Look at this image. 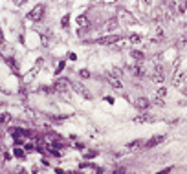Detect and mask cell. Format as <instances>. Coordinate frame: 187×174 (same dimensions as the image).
<instances>
[{
    "mask_svg": "<svg viewBox=\"0 0 187 174\" xmlns=\"http://www.w3.org/2000/svg\"><path fill=\"white\" fill-rule=\"evenodd\" d=\"M134 106L138 108V110H147V108L150 106V101L147 99V97H138V99L134 101Z\"/></svg>",
    "mask_w": 187,
    "mask_h": 174,
    "instance_id": "8",
    "label": "cell"
},
{
    "mask_svg": "<svg viewBox=\"0 0 187 174\" xmlns=\"http://www.w3.org/2000/svg\"><path fill=\"white\" fill-rule=\"evenodd\" d=\"M156 37H160V39L163 37V29H161V28H158V29H156Z\"/></svg>",
    "mask_w": 187,
    "mask_h": 174,
    "instance_id": "27",
    "label": "cell"
},
{
    "mask_svg": "<svg viewBox=\"0 0 187 174\" xmlns=\"http://www.w3.org/2000/svg\"><path fill=\"white\" fill-rule=\"evenodd\" d=\"M106 79H108V83L112 84L116 90H121V88H123V84H121V81H119L117 77H114V75H108V73H106Z\"/></svg>",
    "mask_w": 187,
    "mask_h": 174,
    "instance_id": "13",
    "label": "cell"
},
{
    "mask_svg": "<svg viewBox=\"0 0 187 174\" xmlns=\"http://www.w3.org/2000/svg\"><path fill=\"white\" fill-rule=\"evenodd\" d=\"M134 121L136 123H154V121H156V117L150 116V114H141V116L134 117Z\"/></svg>",
    "mask_w": 187,
    "mask_h": 174,
    "instance_id": "9",
    "label": "cell"
},
{
    "mask_svg": "<svg viewBox=\"0 0 187 174\" xmlns=\"http://www.w3.org/2000/svg\"><path fill=\"white\" fill-rule=\"evenodd\" d=\"M68 24H70V15H64L62 20H61V26L62 28H68Z\"/></svg>",
    "mask_w": 187,
    "mask_h": 174,
    "instance_id": "17",
    "label": "cell"
},
{
    "mask_svg": "<svg viewBox=\"0 0 187 174\" xmlns=\"http://www.w3.org/2000/svg\"><path fill=\"white\" fill-rule=\"evenodd\" d=\"M79 75H81V77H84V79H88V77H90V72H88V70H81Z\"/></svg>",
    "mask_w": 187,
    "mask_h": 174,
    "instance_id": "25",
    "label": "cell"
},
{
    "mask_svg": "<svg viewBox=\"0 0 187 174\" xmlns=\"http://www.w3.org/2000/svg\"><path fill=\"white\" fill-rule=\"evenodd\" d=\"M101 4H112V2H116V0H99Z\"/></svg>",
    "mask_w": 187,
    "mask_h": 174,
    "instance_id": "28",
    "label": "cell"
},
{
    "mask_svg": "<svg viewBox=\"0 0 187 174\" xmlns=\"http://www.w3.org/2000/svg\"><path fill=\"white\" fill-rule=\"evenodd\" d=\"M119 35H108V37H101V39H95L92 42H95V44H116V42H119Z\"/></svg>",
    "mask_w": 187,
    "mask_h": 174,
    "instance_id": "3",
    "label": "cell"
},
{
    "mask_svg": "<svg viewBox=\"0 0 187 174\" xmlns=\"http://www.w3.org/2000/svg\"><path fill=\"white\" fill-rule=\"evenodd\" d=\"M141 2H143V4H147V6H150V4H152V0H141Z\"/></svg>",
    "mask_w": 187,
    "mask_h": 174,
    "instance_id": "29",
    "label": "cell"
},
{
    "mask_svg": "<svg viewBox=\"0 0 187 174\" xmlns=\"http://www.w3.org/2000/svg\"><path fill=\"white\" fill-rule=\"evenodd\" d=\"M165 139V136H152L147 143H145V148H152V147H156V145H160L161 141Z\"/></svg>",
    "mask_w": 187,
    "mask_h": 174,
    "instance_id": "10",
    "label": "cell"
},
{
    "mask_svg": "<svg viewBox=\"0 0 187 174\" xmlns=\"http://www.w3.org/2000/svg\"><path fill=\"white\" fill-rule=\"evenodd\" d=\"M165 94H167V90H165V88H160V90L156 92V97H161V99H163V97H165Z\"/></svg>",
    "mask_w": 187,
    "mask_h": 174,
    "instance_id": "21",
    "label": "cell"
},
{
    "mask_svg": "<svg viewBox=\"0 0 187 174\" xmlns=\"http://www.w3.org/2000/svg\"><path fill=\"white\" fill-rule=\"evenodd\" d=\"M72 86L75 88V92H77V94L84 97V99H92V94L88 92V88H86V86H83V84H79V83H73Z\"/></svg>",
    "mask_w": 187,
    "mask_h": 174,
    "instance_id": "4",
    "label": "cell"
},
{
    "mask_svg": "<svg viewBox=\"0 0 187 174\" xmlns=\"http://www.w3.org/2000/svg\"><path fill=\"white\" fill-rule=\"evenodd\" d=\"M143 147H145V141H143V139H134V141H130V143H127L128 150H139Z\"/></svg>",
    "mask_w": 187,
    "mask_h": 174,
    "instance_id": "11",
    "label": "cell"
},
{
    "mask_svg": "<svg viewBox=\"0 0 187 174\" xmlns=\"http://www.w3.org/2000/svg\"><path fill=\"white\" fill-rule=\"evenodd\" d=\"M182 92H183V95H187V84L183 86V90H182Z\"/></svg>",
    "mask_w": 187,
    "mask_h": 174,
    "instance_id": "32",
    "label": "cell"
},
{
    "mask_svg": "<svg viewBox=\"0 0 187 174\" xmlns=\"http://www.w3.org/2000/svg\"><path fill=\"white\" fill-rule=\"evenodd\" d=\"M15 156L17 158H24V150H22V148H15Z\"/></svg>",
    "mask_w": 187,
    "mask_h": 174,
    "instance_id": "24",
    "label": "cell"
},
{
    "mask_svg": "<svg viewBox=\"0 0 187 174\" xmlns=\"http://www.w3.org/2000/svg\"><path fill=\"white\" fill-rule=\"evenodd\" d=\"M130 57L134 59L136 62H143V61H145V53L139 51V50H130Z\"/></svg>",
    "mask_w": 187,
    "mask_h": 174,
    "instance_id": "12",
    "label": "cell"
},
{
    "mask_svg": "<svg viewBox=\"0 0 187 174\" xmlns=\"http://www.w3.org/2000/svg\"><path fill=\"white\" fill-rule=\"evenodd\" d=\"M0 150H2V147H0Z\"/></svg>",
    "mask_w": 187,
    "mask_h": 174,
    "instance_id": "33",
    "label": "cell"
},
{
    "mask_svg": "<svg viewBox=\"0 0 187 174\" xmlns=\"http://www.w3.org/2000/svg\"><path fill=\"white\" fill-rule=\"evenodd\" d=\"M128 72L134 75V77H143V75H145V68H143L141 64H130Z\"/></svg>",
    "mask_w": 187,
    "mask_h": 174,
    "instance_id": "6",
    "label": "cell"
},
{
    "mask_svg": "<svg viewBox=\"0 0 187 174\" xmlns=\"http://www.w3.org/2000/svg\"><path fill=\"white\" fill-rule=\"evenodd\" d=\"M128 42H130V44H139V42H141V37H139V35H132V37H128Z\"/></svg>",
    "mask_w": 187,
    "mask_h": 174,
    "instance_id": "15",
    "label": "cell"
},
{
    "mask_svg": "<svg viewBox=\"0 0 187 174\" xmlns=\"http://www.w3.org/2000/svg\"><path fill=\"white\" fill-rule=\"evenodd\" d=\"M9 119H11V117H9L7 114H0V125H4V123H7V121H9Z\"/></svg>",
    "mask_w": 187,
    "mask_h": 174,
    "instance_id": "20",
    "label": "cell"
},
{
    "mask_svg": "<svg viewBox=\"0 0 187 174\" xmlns=\"http://www.w3.org/2000/svg\"><path fill=\"white\" fill-rule=\"evenodd\" d=\"M185 79H187V75L183 73V72H178L172 77V86H176V88H180V86H183V83H185Z\"/></svg>",
    "mask_w": 187,
    "mask_h": 174,
    "instance_id": "7",
    "label": "cell"
},
{
    "mask_svg": "<svg viewBox=\"0 0 187 174\" xmlns=\"http://www.w3.org/2000/svg\"><path fill=\"white\" fill-rule=\"evenodd\" d=\"M13 2H15V4H18V6H20V4H24V0H13Z\"/></svg>",
    "mask_w": 187,
    "mask_h": 174,
    "instance_id": "31",
    "label": "cell"
},
{
    "mask_svg": "<svg viewBox=\"0 0 187 174\" xmlns=\"http://www.w3.org/2000/svg\"><path fill=\"white\" fill-rule=\"evenodd\" d=\"M185 11H187V0H183L180 4V13H185Z\"/></svg>",
    "mask_w": 187,
    "mask_h": 174,
    "instance_id": "23",
    "label": "cell"
},
{
    "mask_svg": "<svg viewBox=\"0 0 187 174\" xmlns=\"http://www.w3.org/2000/svg\"><path fill=\"white\" fill-rule=\"evenodd\" d=\"M0 44H4V35H2V31H0Z\"/></svg>",
    "mask_w": 187,
    "mask_h": 174,
    "instance_id": "30",
    "label": "cell"
},
{
    "mask_svg": "<svg viewBox=\"0 0 187 174\" xmlns=\"http://www.w3.org/2000/svg\"><path fill=\"white\" fill-rule=\"evenodd\" d=\"M77 22H79V24H81V26H83V24H84V26H86V24H88V18H86V17H84V15H83V17H79V18H77Z\"/></svg>",
    "mask_w": 187,
    "mask_h": 174,
    "instance_id": "22",
    "label": "cell"
},
{
    "mask_svg": "<svg viewBox=\"0 0 187 174\" xmlns=\"http://www.w3.org/2000/svg\"><path fill=\"white\" fill-rule=\"evenodd\" d=\"M50 37H51L50 29H46V31H42V33H40V40H42V46H44V48H48V44H50Z\"/></svg>",
    "mask_w": 187,
    "mask_h": 174,
    "instance_id": "14",
    "label": "cell"
},
{
    "mask_svg": "<svg viewBox=\"0 0 187 174\" xmlns=\"http://www.w3.org/2000/svg\"><path fill=\"white\" fill-rule=\"evenodd\" d=\"M44 13H46V6H44V4H37V6L26 15V18L31 20V22H39V20H42Z\"/></svg>",
    "mask_w": 187,
    "mask_h": 174,
    "instance_id": "1",
    "label": "cell"
},
{
    "mask_svg": "<svg viewBox=\"0 0 187 174\" xmlns=\"http://www.w3.org/2000/svg\"><path fill=\"white\" fill-rule=\"evenodd\" d=\"M108 75H114V77L119 79V77H121V70H119V68H112V70L108 72Z\"/></svg>",
    "mask_w": 187,
    "mask_h": 174,
    "instance_id": "16",
    "label": "cell"
},
{
    "mask_svg": "<svg viewBox=\"0 0 187 174\" xmlns=\"http://www.w3.org/2000/svg\"><path fill=\"white\" fill-rule=\"evenodd\" d=\"M70 86H72V83H70L68 77H57L55 83H53V90L55 92H66Z\"/></svg>",
    "mask_w": 187,
    "mask_h": 174,
    "instance_id": "2",
    "label": "cell"
},
{
    "mask_svg": "<svg viewBox=\"0 0 187 174\" xmlns=\"http://www.w3.org/2000/svg\"><path fill=\"white\" fill-rule=\"evenodd\" d=\"M116 24H117L116 20H110V22L106 24V29H112V28H116Z\"/></svg>",
    "mask_w": 187,
    "mask_h": 174,
    "instance_id": "26",
    "label": "cell"
},
{
    "mask_svg": "<svg viewBox=\"0 0 187 174\" xmlns=\"http://www.w3.org/2000/svg\"><path fill=\"white\" fill-rule=\"evenodd\" d=\"M97 154H99V152H97V150H88V152H86V154H84V158H88V159H90V158H95Z\"/></svg>",
    "mask_w": 187,
    "mask_h": 174,
    "instance_id": "19",
    "label": "cell"
},
{
    "mask_svg": "<svg viewBox=\"0 0 187 174\" xmlns=\"http://www.w3.org/2000/svg\"><path fill=\"white\" fill-rule=\"evenodd\" d=\"M150 79H152L154 83H163V81H165V75H163V68H161V66H156V68H154L152 75H150Z\"/></svg>",
    "mask_w": 187,
    "mask_h": 174,
    "instance_id": "5",
    "label": "cell"
},
{
    "mask_svg": "<svg viewBox=\"0 0 187 174\" xmlns=\"http://www.w3.org/2000/svg\"><path fill=\"white\" fill-rule=\"evenodd\" d=\"M64 66H66V62L61 61V62H59V66H57V70H55V75H61V72L64 70Z\"/></svg>",
    "mask_w": 187,
    "mask_h": 174,
    "instance_id": "18",
    "label": "cell"
}]
</instances>
